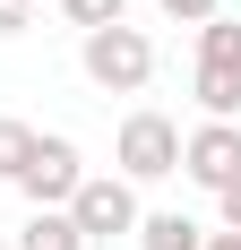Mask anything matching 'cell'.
Segmentation results:
<instances>
[{"label":"cell","mask_w":241,"mask_h":250,"mask_svg":"<svg viewBox=\"0 0 241 250\" xmlns=\"http://www.w3.org/2000/svg\"><path fill=\"white\" fill-rule=\"evenodd\" d=\"M78 69H86V86H103V95H138L146 78H155V43H146V26H95V35H78Z\"/></svg>","instance_id":"1"},{"label":"cell","mask_w":241,"mask_h":250,"mask_svg":"<svg viewBox=\"0 0 241 250\" xmlns=\"http://www.w3.org/2000/svg\"><path fill=\"white\" fill-rule=\"evenodd\" d=\"M190 95H198L207 121H241V18H207V26H198Z\"/></svg>","instance_id":"2"},{"label":"cell","mask_w":241,"mask_h":250,"mask_svg":"<svg viewBox=\"0 0 241 250\" xmlns=\"http://www.w3.org/2000/svg\"><path fill=\"white\" fill-rule=\"evenodd\" d=\"M112 173L129 181V190H146V181H172V173H181V121L138 104V112L120 121V138H112Z\"/></svg>","instance_id":"3"},{"label":"cell","mask_w":241,"mask_h":250,"mask_svg":"<svg viewBox=\"0 0 241 250\" xmlns=\"http://www.w3.org/2000/svg\"><path fill=\"white\" fill-rule=\"evenodd\" d=\"M138 216H146V207H138V190H129L120 173H86V181H78V199H69V225L86 233V250L138 233Z\"/></svg>","instance_id":"4"},{"label":"cell","mask_w":241,"mask_h":250,"mask_svg":"<svg viewBox=\"0 0 241 250\" xmlns=\"http://www.w3.org/2000/svg\"><path fill=\"white\" fill-rule=\"evenodd\" d=\"M78 181H86L78 138H43V129H35V155H26V173H18L26 207H69V199H78Z\"/></svg>","instance_id":"5"},{"label":"cell","mask_w":241,"mask_h":250,"mask_svg":"<svg viewBox=\"0 0 241 250\" xmlns=\"http://www.w3.org/2000/svg\"><path fill=\"white\" fill-rule=\"evenodd\" d=\"M181 173H190L198 190H233L241 181V121H198L190 138H181Z\"/></svg>","instance_id":"6"},{"label":"cell","mask_w":241,"mask_h":250,"mask_svg":"<svg viewBox=\"0 0 241 250\" xmlns=\"http://www.w3.org/2000/svg\"><path fill=\"white\" fill-rule=\"evenodd\" d=\"M18 250H86V233L69 225V207H26V225H18Z\"/></svg>","instance_id":"7"},{"label":"cell","mask_w":241,"mask_h":250,"mask_svg":"<svg viewBox=\"0 0 241 250\" xmlns=\"http://www.w3.org/2000/svg\"><path fill=\"white\" fill-rule=\"evenodd\" d=\"M138 250H207V225H190L181 207H155L138 216Z\"/></svg>","instance_id":"8"},{"label":"cell","mask_w":241,"mask_h":250,"mask_svg":"<svg viewBox=\"0 0 241 250\" xmlns=\"http://www.w3.org/2000/svg\"><path fill=\"white\" fill-rule=\"evenodd\" d=\"M60 18H69L78 35H95V26H120V18H129V0H60Z\"/></svg>","instance_id":"9"},{"label":"cell","mask_w":241,"mask_h":250,"mask_svg":"<svg viewBox=\"0 0 241 250\" xmlns=\"http://www.w3.org/2000/svg\"><path fill=\"white\" fill-rule=\"evenodd\" d=\"M26 155H35V129L0 112V181H18V173H26Z\"/></svg>","instance_id":"10"},{"label":"cell","mask_w":241,"mask_h":250,"mask_svg":"<svg viewBox=\"0 0 241 250\" xmlns=\"http://www.w3.org/2000/svg\"><path fill=\"white\" fill-rule=\"evenodd\" d=\"M172 26H207V18H224V0H155Z\"/></svg>","instance_id":"11"},{"label":"cell","mask_w":241,"mask_h":250,"mask_svg":"<svg viewBox=\"0 0 241 250\" xmlns=\"http://www.w3.org/2000/svg\"><path fill=\"white\" fill-rule=\"evenodd\" d=\"M35 26V0H0V35H26Z\"/></svg>","instance_id":"12"},{"label":"cell","mask_w":241,"mask_h":250,"mask_svg":"<svg viewBox=\"0 0 241 250\" xmlns=\"http://www.w3.org/2000/svg\"><path fill=\"white\" fill-rule=\"evenodd\" d=\"M216 216H224L216 233H241V181H233V190H216Z\"/></svg>","instance_id":"13"},{"label":"cell","mask_w":241,"mask_h":250,"mask_svg":"<svg viewBox=\"0 0 241 250\" xmlns=\"http://www.w3.org/2000/svg\"><path fill=\"white\" fill-rule=\"evenodd\" d=\"M207 250H241V233H207Z\"/></svg>","instance_id":"14"}]
</instances>
